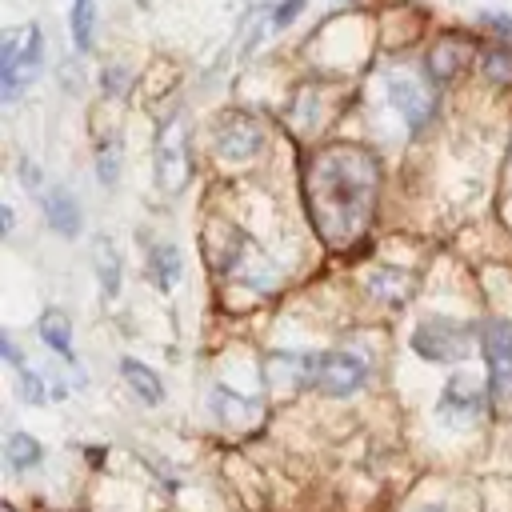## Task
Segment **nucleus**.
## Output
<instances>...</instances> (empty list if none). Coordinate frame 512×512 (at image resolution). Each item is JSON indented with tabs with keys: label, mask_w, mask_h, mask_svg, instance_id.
Listing matches in <instances>:
<instances>
[{
	"label": "nucleus",
	"mask_w": 512,
	"mask_h": 512,
	"mask_svg": "<svg viewBox=\"0 0 512 512\" xmlns=\"http://www.w3.org/2000/svg\"><path fill=\"white\" fill-rule=\"evenodd\" d=\"M380 196V160L360 144H328L304 168V204L328 248L356 244Z\"/></svg>",
	"instance_id": "nucleus-1"
},
{
	"label": "nucleus",
	"mask_w": 512,
	"mask_h": 512,
	"mask_svg": "<svg viewBox=\"0 0 512 512\" xmlns=\"http://www.w3.org/2000/svg\"><path fill=\"white\" fill-rule=\"evenodd\" d=\"M40 60H44V40H40L36 24L8 28L0 36V100L4 104H12L36 80Z\"/></svg>",
	"instance_id": "nucleus-2"
},
{
	"label": "nucleus",
	"mask_w": 512,
	"mask_h": 512,
	"mask_svg": "<svg viewBox=\"0 0 512 512\" xmlns=\"http://www.w3.org/2000/svg\"><path fill=\"white\" fill-rule=\"evenodd\" d=\"M472 348V332L448 316H428L412 328V352L432 360V364H448V360H464Z\"/></svg>",
	"instance_id": "nucleus-3"
},
{
	"label": "nucleus",
	"mask_w": 512,
	"mask_h": 512,
	"mask_svg": "<svg viewBox=\"0 0 512 512\" xmlns=\"http://www.w3.org/2000/svg\"><path fill=\"white\" fill-rule=\"evenodd\" d=\"M156 184L160 192H180L188 184V120L176 112L156 136Z\"/></svg>",
	"instance_id": "nucleus-4"
},
{
	"label": "nucleus",
	"mask_w": 512,
	"mask_h": 512,
	"mask_svg": "<svg viewBox=\"0 0 512 512\" xmlns=\"http://www.w3.org/2000/svg\"><path fill=\"white\" fill-rule=\"evenodd\" d=\"M480 344L488 356V388L500 404H512V320H484Z\"/></svg>",
	"instance_id": "nucleus-5"
},
{
	"label": "nucleus",
	"mask_w": 512,
	"mask_h": 512,
	"mask_svg": "<svg viewBox=\"0 0 512 512\" xmlns=\"http://www.w3.org/2000/svg\"><path fill=\"white\" fill-rule=\"evenodd\" d=\"M312 384L324 392V396H352L368 384V360L356 356V352H328L316 360V376Z\"/></svg>",
	"instance_id": "nucleus-6"
},
{
	"label": "nucleus",
	"mask_w": 512,
	"mask_h": 512,
	"mask_svg": "<svg viewBox=\"0 0 512 512\" xmlns=\"http://www.w3.org/2000/svg\"><path fill=\"white\" fill-rule=\"evenodd\" d=\"M384 92H388L392 108L404 116L408 128H424V124L432 120V112H436V96H432V88H428L424 80H416V76L392 72V76L384 80Z\"/></svg>",
	"instance_id": "nucleus-7"
},
{
	"label": "nucleus",
	"mask_w": 512,
	"mask_h": 512,
	"mask_svg": "<svg viewBox=\"0 0 512 512\" xmlns=\"http://www.w3.org/2000/svg\"><path fill=\"white\" fill-rule=\"evenodd\" d=\"M260 124L248 112H232L216 124V152L224 160H252L260 152Z\"/></svg>",
	"instance_id": "nucleus-8"
},
{
	"label": "nucleus",
	"mask_w": 512,
	"mask_h": 512,
	"mask_svg": "<svg viewBox=\"0 0 512 512\" xmlns=\"http://www.w3.org/2000/svg\"><path fill=\"white\" fill-rule=\"evenodd\" d=\"M44 220L52 224V232H60L68 240L80 236V224H84L80 204H76V196L68 188H48L44 192Z\"/></svg>",
	"instance_id": "nucleus-9"
},
{
	"label": "nucleus",
	"mask_w": 512,
	"mask_h": 512,
	"mask_svg": "<svg viewBox=\"0 0 512 512\" xmlns=\"http://www.w3.org/2000/svg\"><path fill=\"white\" fill-rule=\"evenodd\" d=\"M36 332H40V340H44L52 352H60V356L72 360V320H68L64 308H44Z\"/></svg>",
	"instance_id": "nucleus-10"
},
{
	"label": "nucleus",
	"mask_w": 512,
	"mask_h": 512,
	"mask_svg": "<svg viewBox=\"0 0 512 512\" xmlns=\"http://www.w3.org/2000/svg\"><path fill=\"white\" fill-rule=\"evenodd\" d=\"M476 412H480V392H472L464 376H452L448 388H444L440 416H444V420H472Z\"/></svg>",
	"instance_id": "nucleus-11"
},
{
	"label": "nucleus",
	"mask_w": 512,
	"mask_h": 512,
	"mask_svg": "<svg viewBox=\"0 0 512 512\" xmlns=\"http://www.w3.org/2000/svg\"><path fill=\"white\" fill-rule=\"evenodd\" d=\"M120 376L128 380V388H132L144 404H160V400H164V384H160V376H156L148 364L124 356V360H120Z\"/></svg>",
	"instance_id": "nucleus-12"
},
{
	"label": "nucleus",
	"mask_w": 512,
	"mask_h": 512,
	"mask_svg": "<svg viewBox=\"0 0 512 512\" xmlns=\"http://www.w3.org/2000/svg\"><path fill=\"white\" fill-rule=\"evenodd\" d=\"M92 264H96V280H100L104 296H116V292H120V252H116V244H112L108 236L96 240Z\"/></svg>",
	"instance_id": "nucleus-13"
},
{
	"label": "nucleus",
	"mask_w": 512,
	"mask_h": 512,
	"mask_svg": "<svg viewBox=\"0 0 512 512\" xmlns=\"http://www.w3.org/2000/svg\"><path fill=\"white\" fill-rule=\"evenodd\" d=\"M4 456H8V464H12L16 472H28V468L40 464V444H36L28 432H8V440H4Z\"/></svg>",
	"instance_id": "nucleus-14"
},
{
	"label": "nucleus",
	"mask_w": 512,
	"mask_h": 512,
	"mask_svg": "<svg viewBox=\"0 0 512 512\" xmlns=\"http://www.w3.org/2000/svg\"><path fill=\"white\" fill-rule=\"evenodd\" d=\"M456 68H460V44L456 40H440L428 48V76L432 80H448V76H456Z\"/></svg>",
	"instance_id": "nucleus-15"
},
{
	"label": "nucleus",
	"mask_w": 512,
	"mask_h": 512,
	"mask_svg": "<svg viewBox=\"0 0 512 512\" xmlns=\"http://www.w3.org/2000/svg\"><path fill=\"white\" fill-rule=\"evenodd\" d=\"M152 280L160 288H172L180 280V252L172 244H156L152 248Z\"/></svg>",
	"instance_id": "nucleus-16"
},
{
	"label": "nucleus",
	"mask_w": 512,
	"mask_h": 512,
	"mask_svg": "<svg viewBox=\"0 0 512 512\" xmlns=\"http://www.w3.org/2000/svg\"><path fill=\"white\" fill-rule=\"evenodd\" d=\"M92 28H96V0H72V40L80 52L92 48Z\"/></svg>",
	"instance_id": "nucleus-17"
},
{
	"label": "nucleus",
	"mask_w": 512,
	"mask_h": 512,
	"mask_svg": "<svg viewBox=\"0 0 512 512\" xmlns=\"http://www.w3.org/2000/svg\"><path fill=\"white\" fill-rule=\"evenodd\" d=\"M404 288H408V276H404L400 268H380V272L372 276V296H384L388 304H396V300L404 296Z\"/></svg>",
	"instance_id": "nucleus-18"
},
{
	"label": "nucleus",
	"mask_w": 512,
	"mask_h": 512,
	"mask_svg": "<svg viewBox=\"0 0 512 512\" xmlns=\"http://www.w3.org/2000/svg\"><path fill=\"white\" fill-rule=\"evenodd\" d=\"M480 68L488 72V80L496 84H508L512 80V48H492L480 56Z\"/></svg>",
	"instance_id": "nucleus-19"
},
{
	"label": "nucleus",
	"mask_w": 512,
	"mask_h": 512,
	"mask_svg": "<svg viewBox=\"0 0 512 512\" xmlns=\"http://www.w3.org/2000/svg\"><path fill=\"white\" fill-rule=\"evenodd\" d=\"M16 388H20V396L28 400V404H40L44 400V380L24 364V368H16Z\"/></svg>",
	"instance_id": "nucleus-20"
},
{
	"label": "nucleus",
	"mask_w": 512,
	"mask_h": 512,
	"mask_svg": "<svg viewBox=\"0 0 512 512\" xmlns=\"http://www.w3.org/2000/svg\"><path fill=\"white\" fill-rule=\"evenodd\" d=\"M96 172L104 184H116V140L96 144Z\"/></svg>",
	"instance_id": "nucleus-21"
},
{
	"label": "nucleus",
	"mask_w": 512,
	"mask_h": 512,
	"mask_svg": "<svg viewBox=\"0 0 512 512\" xmlns=\"http://www.w3.org/2000/svg\"><path fill=\"white\" fill-rule=\"evenodd\" d=\"M300 8H304V0H284V4L276 8V16H272V28H284V24H292V20L300 16Z\"/></svg>",
	"instance_id": "nucleus-22"
},
{
	"label": "nucleus",
	"mask_w": 512,
	"mask_h": 512,
	"mask_svg": "<svg viewBox=\"0 0 512 512\" xmlns=\"http://www.w3.org/2000/svg\"><path fill=\"white\" fill-rule=\"evenodd\" d=\"M480 24H488V28H496L500 36L512 40V16H504V12H480Z\"/></svg>",
	"instance_id": "nucleus-23"
},
{
	"label": "nucleus",
	"mask_w": 512,
	"mask_h": 512,
	"mask_svg": "<svg viewBox=\"0 0 512 512\" xmlns=\"http://www.w3.org/2000/svg\"><path fill=\"white\" fill-rule=\"evenodd\" d=\"M20 184H24L28 192H40V188H44L40 168H36V164H28V160H20Z\"/></svg>",
	"instance_id": "nucleus-24"
},
{
	"label": "nucleus",
	"mask_w": 512,
	"mask_h": 512,
	"mask_svg": "<svg viewBox=\"0 0 512 512\" xmlns=\"http://www.w3.org/2000/svg\"><path fill=\"white\" fill-rule=\"evenodd\" d=\"M416 512H444V508H436V504H424V508H416Z\"/></svg>",
	"instance_id": "nucleus-25"
}]
</instances>
